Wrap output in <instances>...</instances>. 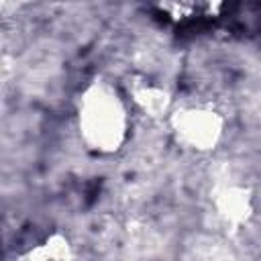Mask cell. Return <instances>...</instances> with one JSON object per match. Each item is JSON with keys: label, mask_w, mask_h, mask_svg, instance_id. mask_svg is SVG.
<instances>
[{"label": "cell", "mask_w": 261, "mask_h": 261, "mask_svg": "<svg viewBox=\"0 0 261 261\" xmlns=\"http://www.w3.org/2000/svg\"><path fill=\"white\" fill-rule=\"evenodd\" d=\"M77 128L88 149L100 155L116 153L128 135V112L118 90L106 80H92L77 106Z\"/></svg>", "instance_id": "obj_1"}, {"label": "cell", "mask_w": 261, "mask_h": 261, "mask_svg": "<svg viewBox=\"0 0 261 261\" xmlns=\"http://www.w3.org/2000/svg\"><path fill=\"white\" fill-rule=\"evenodd\" d=\"M173 135L192 151H214L224 135V118L220 112L206 106H186L169 114Z\"/></svg>", "instance_id": "obj_2"}, {"label": "cell", "mask_w": 261, "mask_h": 261, "mask_svg": "<svg viewBox=\"0 0 261 261\" xmlns=\"http://www.w3.org/2000/svg\"><path fill=\"white\" fill-rule=\"evenodd\" d=\"M212 206L218 218L232 228L247 224L253 216V194L249 188L239 184H224L214 190Z\"/></svg>", "instance_id": "obj_3"}, {"label": "cell", "mask_w": 261, "mask_h": 261, "mask_svg": "<svg viewBox=\"0 0 261 261\" xmlns=\"http://www.w3.org/2000/svg\"><path fill=\"white\" fill-rule=\"evenodd\" d=\"M133 102L151 118H163L171 110V94L157 84L143 82L133 88Z\"/></svg>", "instance_id": "obj_4"}, {"label": "cell", "mask_w": 261, "mask_h": 261, "mask_svg": "<svg viewBox=\"0 0 261 261\" xmlns=\"http://www.w3.org/2000/svg\"><path fill=\"white\" fill-rule=\"evenodd\" d=\"M24 261H73V249L65 234L53 232L45 241L35 245L27 253Z\"/></svg>", "instance_id": "obj_5"}]
</instances>
